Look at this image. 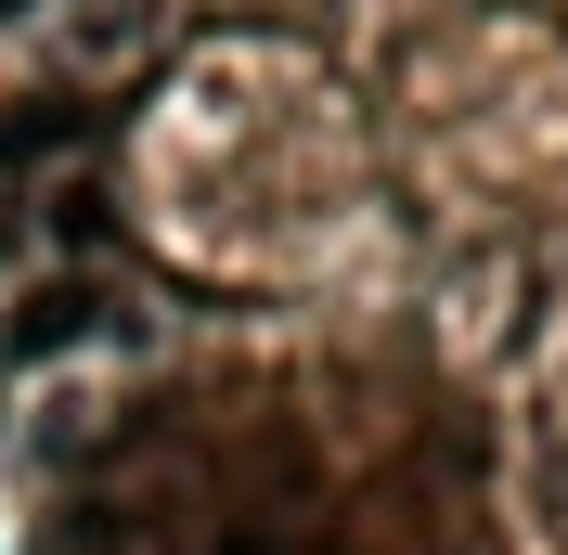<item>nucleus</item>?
Masks as SVG:
<instances>
[{
	"label": "nucleus",
	"instance_id": "nucleus-1",
	"mask_svg": "<svg viewBox=\"0 0 568 555\" xmlns=\"http://www.w3.org/2000/svg\"><path fill=\"white\" fill-rule=\"evenodd\" d=\"M104 297H91V284H52V297H27V311L0 323V362H13V375H27V362H52V349H78V336H104Z\"/></svg>",
	"mask_w": 568,
	"mask_h": 555
},
{
	"label": "nucleus",
	"instance_id": "nucleus-2",
	"mask_svg": "<svg viewBox=\"0 0 568 555\" xmlns=\"http://www.w3.org/2000/svg\"><path fill=\"white\" fill-rule=\"evenodd\" d=\"M116 104H39V117H0V169H39V155H78V142H104Z\"/></svg>",
	"mask_w": 568,
	"mask_h": 555
},
{
	"label": "nucleus",
	"instance_id": "nucleus-3",
	"mask_svg": "<svg viewBox=\"0 0 568 555\" xmlns=\"http://www.w3.org/2000/svg\"><path fill=\"white\" fill-rule=\"evenodd\" d=\"M13 13H39V0H0V27H13Z\"/></svg>",
	"mask_w": 568,
	"mask_h": 555
}]
</instances>
